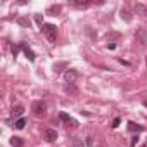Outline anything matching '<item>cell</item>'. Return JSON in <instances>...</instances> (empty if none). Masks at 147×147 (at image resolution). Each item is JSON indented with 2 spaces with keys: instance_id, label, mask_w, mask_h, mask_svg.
<instances>
[{
  "instance_id": "obj_1",
  "label": "cell",
  "mask_w": 147,
  "mask_h": 147,
  "mask_svg": "<svg viewBox=\"0 0 147 147\" xmlns=\"http://www.w3.org/2000/svg\"><path fill=\"white\" fill-rule=\"evenodd\" d=\"M42 31L45 33V36H47V40H49L50 43L55 42V38H57V28H55L54 24H43V26H42Z\"/></svg>"
},
{
  "instance_id": "obj_2",
  "label": "cell",
  "mask_w": 147,
  "mask_h": 147,
  "mask_svg": "<svg viewBox=\"0 0 147 147\" xmlns=\"http://www.w3.org/2000/svg\"><path fill=\"white\" fill-rule=\"evenodd\" d=\"M31 111L35 116H45L47 114V104L43 100H35L31 104Z\"/></svg>"
},
{
  "instance_id": "obj_3",
  "label": "cell",
  "mask_w": 147,
  "mask_h": 147,
  "mask_svg": "<svg viewBox=\"0 0 147 147\" xmlns=\"http://www.w3.org/2000/svg\"><path fill=\"white\" fill-rule=\"evenodd\" d=\"M78 76H80V75H78L76 69H66V71H64V80H66L69 85L75 83V82L78 80Z\"/></svg>"
},
{
  "instance_id": "obj_4",
  "label": "cell",
  "mask_w": 147,
  "mask_h": 147,
  "mask_svg": "<svg viewBox=\"0 0 147 147\" xmlns=\"http://www.w3.org/2000/svg\"><path fill=\"white\" fill-rule=\"evenodd\" d=\"M43 138H45L47 142H55V140H57V131H55L54 128H45V130H43Z\"/></svg>"
},
{
  "instance_id": "obj_5",
  "label": "cell",
  "mask_w": 147,
  "mask_h": 147,
  "mask_svg": "<svg viewBox=\"0 0 147 147\" xmlns=\"http://www.w3.org/2000/svg\"><path fill=\"white\" fill-rule=\"evenodd\" d=\"M19 47H21V50L24 52V55H26V59H30L31 62H33V61L36 59V55H35V52H33V50H31V49H30V47H28L26 43H21Z\"/></svg>"
},
{
  "instance_id": "obj_6",
  "label": "cell",
  "mask_w": 147,
  "mask_h": 147,
  "mask_svg": "<svg viewBox=\"0 0 147 147\" xmlns=\"http://www.w3.org/2000/svg\"><path fill=\"white\" fill-rule=\"evenodd\" d=\"M23 113H24V106L19 104V106H14V107H12V116H14V118L19 119V118L23 116Z\"/></svg>"
},
{
  "instance_id": "obj_7",
  "label": "cell",
  "mask_w": 147,
  "mask_h": 147,
  "mask_svg": "<svg viewBox=\"0 0 147 147\" xmlns=\"http://www.w3.org/2000/svg\"><path fill=\"white\" fill-rule=\"evenodd\" d=\"M144 128L140 126V125H137V123H133V121H128V131H131V133H140Z\"/></svg>"
},
{
  "instance_id": "obj_8",
  "label": "cell",
  "mask_w": 147,
  "mask_h": 147,
  "mask_svg": "<svg viewBox=\"0 0 147 147\" xmlns=\"http://www.w3.org/2000/svg\"><path fill=\"white\" fill-rule=\"evenodd\" d=\"M11 145H12V147H23V145H24V140H23L21 137H12V138H11Z\"/></svg>"
},
{
  "instance_id": "obj_9",
  "label": "cell",
  "mask_w": 147,
  "mask_h": 147,
  "mask_svg": "<svg viewBox=\"0 0 147 147\" xmlns=\"http://www.w3.org/2000/svg\"><path fill=\"white\" fill-rule=\"evenodd\" d=\"M137 38H138L144 45H147V33H145L144 30H138V31H137Z\"/></svg>"
},
{
  "instance_id": "obj_10",
  "label": "cell",
  "mask_w": 147,
  "mask_h": 147,
  "mask_svg": "<svg viewBox=\"0 0 147 147\" xmlns=\"http://www.w3.org/2000/svg\"><path fill=\"white\" fill-rule=\"evenodd\" d=\"M73 147H87V144L83 142L82 137H75L73 138Z\"/></svg>"
},
{
  "instance_id": "obj_11",
  "label": "cell",
  "mask_w": 147,
  "mask_h": 147,
  "mask_svg": "<svg viewBox=\"0 0 147 147\" xmlns=\"http://www.w3.org/2000/svg\"><path fill=\"white\" fill-rule=\"evenodd\" d=\"M24 125H26V119H24V118L16 119V123H14V126H16L18 130H23V128H24Z\"/></svg>"
},
{
  "instance_id": "obj_12",
  "label": "cell",
  "mask_w": 147,
  "mask_h": 147,
  "mask_svg": "<svg viewBox=\"0 0 147 147\" xmlns=\"http://www.w3.org/2000/svg\"><path fill=\"white\" fill-rule=\"evenodd\" d=\"M49 12H50V16H57V12H61V5H54V7H50Z\"/></svg>"
},
{
  "instance_id": "obj_13",
  "label": "cell",
  "mask_w": 147,
  "mask_h": 147,
  "mask_svg": "<svg viewBox=\"0 0 147 147\" xmlns=\"http://www.w3.org/2000/svg\"><path fill=\"white\" fill-rule=\"evenodd\" d=\"M59 119H61V121H66V123H69V121H71V118H69V114H67V113H59Z\"/></svg>"
},
{
  "instance_id": "obj_14",
  "label": "cell",
  "mask_w": 147,
  "mask_h": 147,
  "mask_svg": "<svg viewBox=\"0 0 147 147\" xmlns=\"http://www.w3.org/2000/svg\"><path fill=\"white\" fill-rule=\"evenodd\" d=\"M71 4L76 5V7H85V5H88V2H83V0H73Z\"/></svg>"
},
{
  "instance_id": "obj_15",
  "label": "cell",
  "mask_w": 147,
  "mask_h": 147,
  "mask_svg": "<svg viewBox=\"0 0 147 147\" xmlns=\"http://www.w3.org/2000/svg\"><path fill=\"white\" fill-rule=\"evenodd\" d=\"M121 18H123V19H125L126 23H130V21H131V16H130V14H128V12H126L125 9L121 11Z\"/></svg>"
},
{
  "instance_id": "obj_16",
  "label": "cell",
  "mask_w": 147,
  "mask_h": 147,
  "mask_svg": "<svg viewBox=\"0 0 147 147\" xmlns=\"http://www.w3.org/2000/svg\"><path fill=\"white\" fill-rule=\"evenodd\" d=\"M135 11H137V12H145V5H142V4H135Z\"/></svg>"
},
{
  "instance_id": "obj_17",
  "label": "cell",
  "mask_w": 147,
  "mask_h": 147,
  "mask_svg": "<svg viewBox=\"0 0 147 147\" xmlns=\"http://www.w3.org/2000/svg\"><path fill=\"white\" fill-rule=\"evenodd\" d=\"M35 21H36V24L42 26V23H43V16H42V14H35Z\"/></svg>"
},
{
  "instance_id": "obj_18",
  "label": "cell",
  "mask_w": 147,
  "mask_h": 147,
  "mask_svg": "<svg viewBox=\"0 0 147 147\" xmlns=\"http://www.w3.org/2000/svg\"><path fill=\"white\" fill-rule=\"evenodd\" d=\"M19 49H21V47H18V45H11V50H12V55H14V57L18 55V52H19Z\"/></svg>"
},
{
  "instance_id": "obj_19",
  "label": "cell",
  "mask_w": 147,
  "mask_h": 147,
  "mask_svg": "<svg viewBox=\"0 0 147 147\" xmlns=\"http://www.w3.org/2000/svg\"><path fill=\"white\" fill-rule=\"evenodd\" d=\"M64 66H67L66 62H61V64H54V71H61V67H64Z\"/></svg>"
},
{
  "instance_id": "obj_20",
  "label": "cell",
  "mask_w": 147,
  "mask_h": 147,
  "mask_svg": "<svg viewBox=\"0 0 147 147\" xmlns=\"http://www.w3.org/2000/svg\"><path fill=\"white\" fill-rule=\"evenodd\" d=\"M119 123H121V119H119V118H114L111 126H113V128H118V126H119Z\"/></svg>"
},
{
  "instance_id": "obj_21",
  "label": "cell",
  "mask_w": 147,
  "mask_h": 147,
  "mask_svg": "<svg viewBox=\"0 0 147 147\" xmlns=\"http://www.w3.org/2000/svg\"><path fill=\"white\" fill-rule=\"evenodd\" d=\"M137 142H138V135H133V137H131V142H130V145H131V147H135V145H137Z\"/></svg>"
},
{
  "instance_id": "obj_22",
  "label": "cell",
  "mask_w": 147,
  "mask_h": 147,
  "mask_svg": "<svg viewBox=\"0 0 147 147\" xmlns=\"http://www.w3.org/2000/svg\"><path fill=\"white\" fill-rule=\"evenodd\" d=\"M85 144H87V147H92V145H94V137H87Z\"/></svg>"
},
{
  "instance_id": "obj_23",
  "label": "cell",
  "mask_w": 147,
  "mask_h": 147,
  "mask_svg": "<svg viewBox=\"0 0 147 147\" xmlns=\"http://www.w3.org/2000/svg\"><path fill=\"white\" fill-rule=\"evenodd\" d=\"M18 23H19V24H23V26H30V21H28V19H24V18H21Z\"/></svg>"
},
{
  "instance_id": "obj_24",
  "label": "cell",
  "mask_w": 147,
  "mask_h": 147,
  "mask_svg": "<svg viewBox=\"0 0 147 147\" xmlns=\"http://www.w3.org/2000/svg\"><path fill=\"white\" fill-rule=\"evenodd\" d=\"M107 49H109V50H114V49H116V43H109Z\"/></svg>"
},
{
  "instance_id": "obj_25",
  "label": "cell",
  "mask_w": 147,
  "mask_h": 147,
  "mask_svg": "<svg viewBox=\"0 0 147 147\" xmlns=\"http://www.w3.org/2000/svg\"><path fill=\"white\" fill-rule=\"evenodd\" d=\"M119 62H121V64H125V66H130V62H128V61H125V59H119Z\"/></svg>"
},
{
  "instance_id": "obj_26",
  "label": "cell",
  "mask_w": 147,
  "mask_h": 147,
  "mask_svg": "<svg viewBox=\"0 0 147 147\" xmlns=\"http://www.w3.org/2000/svg\"><path fill=\"white\" fill-rule=\"evenodd\" d=\"M140 147H147V142H145V144H142V145H140Z\"/></svg>"
},
{
  "instance_id": "obj_27",
  "label": "cell",
  "mask_w": 147,
  "mask_h": 147,
  "mask_svg": "<svg viewBox=\"0 0 147 147\" xmlns=\"http://www.w3.org/2000/svg\"><path fill=\"white\" fill-rule=\"evenodd\" d=\"M144 106H145V107H147V100H144Z\"/></svg>"
},
{
  "instance_id": "obj_28",
  "label": "cell",
  "mask_w": 147,
  "mask_h": 147,
  "mask_svg": "<svg viewBox=\"0 0 147 147\" xmlns=\"http://www.w3.org/2000/svg\"><path fill=\"white\" fill-rule=\"evenodd\" d=\"M145 64H147V55H145Z\"/></svg>"
}]
</instances>
